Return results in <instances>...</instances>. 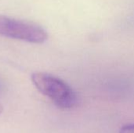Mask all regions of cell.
Returning a JSON list of instances; mask_svg holds the SVG:
<instances>
[{"label": "cell", "instance_id": "obj_1", "mask_svg": "<svg viewBox=\"0 0 134 133\" xmlns=\"http://www.w3.org/2000/svg\"><path fill=\"white\" fill-rule=\"evenodd\" d=\"M31 81L35 88L59 108L71 109L76 106L77 94L60 78L46 72H35L31 74Z\"/></svg>", "mask_w": 134, "mask_h": 133}, {"label": "cell", "instance_id": "obj_2", "mask_svg": "<svg viewBox=\"0 0 134 133\" xmlns=\"http://www.w3.org/2000/svg\"><path fill=\"white\" fill-rule=\"evenodd\" d=\"M0 36L41 44L48 39L49 34L44 27L35 23L0 14Z\"/></svg>", "mask_w": 134, "mask_h": 133}, {"label": "cell", "instance_id": "obj_3", "mask_svg": "<svg viewBox=\"0 0 134 133\" xmlns=\"http://www.w3.org/2000/svg\"><path fill=\"white\" fill-rule=\"evenodd\" d=\"M119 133H134V124H129L122 126Z\"/></svg>", "mask_w": 134, "mask_h": 133}, {"label": "cell", "instance_id": "obj_4", "mask_svg": "<svg viewBox=\"0 0 134 133\" xmlns=\"http://www.w3.org/2000/svg\"><path fill=\"white\" fill-rule=\"evenodd\" d=\"M2 111H3V106H2V104L0 103V114H2Z\"/></svg>", "mask_w": 134, "mask_h": 133}]
</instances>
